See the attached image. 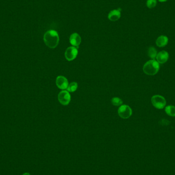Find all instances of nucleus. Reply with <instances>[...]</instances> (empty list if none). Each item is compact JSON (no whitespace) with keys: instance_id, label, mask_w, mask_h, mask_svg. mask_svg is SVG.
<instances>
[{"instance_id":"f257e3e1","label":"nucleus","mask_w":175,"mask_h":175,"mask_svg":"<svg viewBox=\"0 0 175 175\" xmlns=\"http://www.w3.org/2000/svg\"><path fill=\"white\" fill-rule=\"evenodd\" d=\"M45 44L50 48H55L59 43V36L56 31L53 30L47 31L44 36Z\"/></svg>"},{"instance_id":"f03ea898","label":"nucleus","mask_w":175,"mask_h":175,"mask_svg":"<svg viewBox=\"0 0 175 175\" xmlns=\"http://www.w3.org/2000/svg\"><path fill=\"white\" fill-rule=\"evenodd\" d=\"M159 70V64L157 61L152 59L147 62L143 66V70L145 73L148 75H154L157 73Z\"/></svg>"},{"instance_id":"7ed1b4c3","label":"nucleus","mask_w":175,"mask_h":175,"mask_svg":"<svg viewBox=\"0 0 175 175\" xmlns=\"http://www.w3.org/2000/svg\"><path fill=\"white\" fill-rule=\"evenodd\" d=\"M152 105L158 109H162L166 105V100L163 97L159 95H156L151 98Z\"/></svg>"},{"instance_id":"20e7f679","label":"nucleus","mask_w":175,"mask_h":175,"mask_svg":"<svg viewBox=\"0 0 175 175\" xmlns=\"http://www.w3.org/2000/svg\"><path fill=\"white\" fill-rule=\"evenodd\" d=\"M118 115L121 118L127 119L130 117L132 114V110L129 105H122L118 110Z\"/></svg>"},{"instance_id":"39448f33","label":"nucleus","mask_w":175,"mask_h":175,"mask_svg":"<svg viewBox=\"0 0 175 175\" xmlns=\"http://www.w3.org/2000/svg\"><path fill=\"white\" fill-rule=\"evenodd\" d=\"M58 99L62 105H68L71 100V96L68 91L63 90L59 94Z\"/></svg>"},{"instance_id":"423d86ee","label":"nucleus","mask_w":175,"mask_h":175,"mask_svg":"<svg viewBox=\"0 0 175 175\" xmlns=\"http://www.w3.org/2000/svg\"><path fill=\"white\" fill-rule=\"evenodd\" d=\"M78 54V50L75 47H69L67 49L65 54V57L68 61H72L76 59Z\"/></svg>"},{"instance_id":"0eeeda50","label":"nucleus","mask_w":175,"mask_h":175,"mask_svg":"<svg viewBox=\"0 0 175 175\" xmlns=\"http://www.w3.org/2000/svg\"><path fill=\"white\" fill-rule=\"evenodd\" d=\"M56 84L59 89L63 90L67 89L69 85L67 79L63 76H57L56 79Z\"/></svg>"},{"instance_id":"6e6552de","label":"nucleus","mask_w":175,"mask_h":175,"mask_svg":"<svg viewBox=\"0 0 175 175\" xmlns=\"http://www.w3.org/2000/svg\"><path fill=\"white\" fill-rule=\"evenodd\" d=\"M70 43L73 46L78 48L79 45L81 44L82 39L81 36L77 33H74L72 34L69 39Z\"/></svg>"},{"instance_id":"1a4fd4ad","label":"nucleus","mask_w":175,"mask_h":175,"mask_svg":"<svg viewBox=\"0 0 175 175\" xmlns=\"http://www.w3.org/2000/svg\"><path fill=\"white\" fill-rule=\"evenodd\" d=\"M169 57L168 52L165 51H161L157 54L156 56V59L157 60L158 63L160 64H164L168 61Z\"/></svg>"},{"instance_id":"9d476101","label":"nucleus","mask_w":175,"mask_h":175,"mask_svg":"<svg viewBox=\"0 0 175 175\" xmlns=\"http://www.w3.org/2000/svg\"><path fill=\"white\" fill-rule=\"evenodd\" d=\"M121 9H114L111 11L108 14V18L111 21L115 22L119 20L121 16Z\"/></svg>"},{"instance_id":"9b49d317","label":"nucleus","mask_w":175,"mask_h":175,"mask_svg":"<svg viewBox=\"0 0 175 175\" xmlns=\"http://www.w3.org/2000/svg\"><path fill=\"white\" fill-rule=\"evenodd\" d=\"M168 39L166 36H161L156 39V45L159 47H163L165 46L168 43Z\"/></svg>"},{"instance_id":"f8f14e48","label":"nucleus","mask_w":175,"mask_h":175,"mask_svg":"<svg viewBox=\"0 0 175 175\" xmlns=\"http://www.w3.org/2000/svg\"><path fill=\"white\" fill-rule=\"evenodd\" d=\"M165 111L166 114L170 116L175 117V107L173 105H168L165 108Z\"/></svg>"},{"instance_id":"ddd939ff","label":"nucleus","mask_w":175,"mask_h":175,"mask_svg":"<svg viewBox=\"0 0 175 175\" xmlns=\"http://www.w3.org/2000/svg\"><path fill=\"white\" fill-rule=\"evenodd\" d=\"M157 55V50L153 47H150L148 49V56L149 57L154 59Z\"/></svg>"},{"instance_id":"4468645a","label":"nucleus","mask_w":175,"mask_h":175,"mask_svg":"<svg viewBox=\"0 0 175 175\" xmlns=\"http://www.w3.org/2000/svg\"><path fill=\"white\" fill-rule=\"evenodd\" d=\"M78 85L77 82H72L69 85H68L67 88V91L69 92H74L77 90Z\"/></svg>"},{"instance_id":"2eb2a0df","label":"nucleus","mask_w":175,"mask_h":175,"mask_svg":"<svg viewBox=\"0 0 175 175\" xmlns=\"http://www.w3.org/2000/svg\"><path fill=\"white\" fill-rule=\"evenodd\" d=\"M112 104L115 106H120L122 105L123 102L120 98L118 97H114L111 100Z\"/></svg>"},{"instance_id":"dca6fc26","label":"nucleus","mask_w":175,"mask_h":175,"mask_svg":"<svg viewBox=\"0 0 175 175\" xmlns=\"http://www.w3.org/2000/svg\"><path fill=\"white\" fill-rule=\"evenodd\" d=\"M157 0H147V6L150 9H152L155 7L157 5Z\"/></svg>"},{"instance_id":"f3484780","label":"nucleus","mask_w":175,"mask_h":175,"mask_svg":"<svg viewBox=\"0 0 175 175\" xmlns=\"http://www.w3.org/2000/svg\"><path fill=\"white\" fill-rule=\"evenodd\" d=\"M159 2H161V3H163V2H165L168 1V0H158Z\"/></svg>"},{"instance_id":"a211bd4d","label":"nucleus","mask_w":175,"mask_h":175,"mask_svg":"<svg viewBox=\"0 0 175 175\" xmlns=\"http://www.w3.org/2000/svg\"><path fill=\"white\" fill-rule=\"evenodd\" d=\"M23 175H31L30 174L28 173H25L24 174H23Z\"/></svg>"}]
</instances>
